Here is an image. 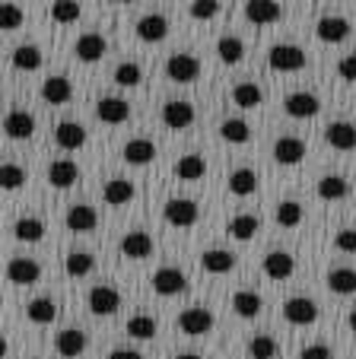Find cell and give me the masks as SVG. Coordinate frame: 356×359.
Segmentation results:
<instances>
[{
    "label": "cell",
    "mask_w": 356,
    "mask_h": 359,
    "mask_svg": "<svg viewBox=\"0 0 356 359\" xmlns=\"http://www.w3.org/2000/svg\"><path fill=\"white\" fill-rule=\"evenodd\" d=\"M216 55H220L223 64H239L245 57V41L239 35H223L216 41Z\"/></svg>",
    "instance_id": "e575fe53"
},
{
    "label": "cell",
    "mask_w": 356,
    "mask_h": 359,
    "mask_svg": "<svg viewBox=\"0 0 356 359\" xmlns=\"http://www.w3.org/2000/svg\"><path fill=\"white\" fill-rule=\"evenodd\" d=\"M39 277H41L39 261H32V258H10V264H7V280H10V283L32 286V283H39Z\"/></svg>",
    "instance_id": "9c48e42d"
},
{
    "label": "cell",
    "mask_w": 356,
    "mask_h": 359,
    "mask_svg": "<svg viewBox=\"0 0 356 359\" xmlns=\"http://www.w3.org/2000/svg\"><path fill=\"white\" fill-rule=\"evenodd\" d=\"M347 327H350V331H353V334H356V309H353V312H350V315H347Z\"/></svg>",
    "instance_id": "11a10c76"
},
{
    "label": "cell",
    "mask_w": 356,
    "mask_h": 359,
    "mask_svg": "<svg viewBox=\"0 0 356 359\" xmlns=\"http://www.w3.org/2000/svg\"><path fill=\"white\" fill-rule=\"evenodd\" d=\"M229 191L235 197H251L258 191V172L255 169H235L229 175Z\"/></svg>",
    "instance_id": "1f68e13d"
},
{
    "label": "cell",
    "mask_w": 356,
    "mask_h": 359,
    "mask_svg": "<svg viewBox=\"0 0 356 359\" xmlns=\"http://www.w3.org/2000/svg\"><path fill=\"white\" fill-rule=\"evenodd\" d=\"M274 159L280 165H299L305 159V143L299 137H280L274 143Z\"/></svg>",
    "instance_id": "2e32d148"
},
{
    "label": "cell",
    "mask_w": 356,
    "mask_h": 359,
    "mask_svg": "<svg viewBox=\"0 0 356 359\" xmlns=\"http://www.w3.org/2000/svg\"><path fill=\"white\" fill-rule=\"evenodd\" d=\"M108 359H143L137 350H112V356Z\"/></svg>",
    "instance_id": "db71d44e"
},
{
    "label": "cell",
    "mask_w": 356,
    "mask_h": 359,
    "mask_svg": "<svg viewBox=\"0 0 356 359\" xmlns=\"http://www.w3.org/2000/svg\"><path fill=\"white\" fill-rule=\"evenodd\" d=\"M112 4H131V0H112Z\"/></svg>",
    "instance_id": "6f0895ef"
},
{
    "label": "cell",
    "mask_w": 356,
    "mask_h": 359,
    "mask_svg": "<svg viewBox=\"0 0 356 359\" xmlns=\"http://www.w3.org/2000/svg\"><path fill=\"white\" fill-rule=\"evenodd\" d=\"M249 356L251 359H274L277 356V340L268 334H258L249 340Z\"/></svg>",
    "instance_id": "f6af8a7d"
},
{
    "label": "cell",
    "mask_w": 356,
    "mask_h": 359,
    "mask_svg": "<svg viewBox=\"0 0 356 359\" xmlns=\"http://www.w3.org/2000/svg\"><path fill=\"white\" fill-rule=\"evenodd\" d=\"M201 267L207 273H229L235 267V255L226 248H210L201 255Z\"/></svg>",
    "instance_id": "4316f807"
},
{
    "label": "cell",
    "mask_w": 356,
    "mask_h": 359,
    "mask_svg": "<svg viewBox=\"0 0 356 359\" xmlns=\"http://www.w3.org/2000/svg\"><path fill=\"white\" fill-rule=\"evenodd\" d=\"M150 251H153V238L147 236V232H128V236L121 238V255L131 261H143L150 258Z\"/></svg>",
    "instance_id": "cb8c5ba5"
},
{
    "label": "cell",
    "mask_w": 356,
    "mask_h": 359,
    "mask_svg": "<svg viewBox=\"0 0 356 359\" xmlns=\"http://www.w3.org/2000/svg\"><path fill=\"white\" fill-rule=\"evenodd\" d=\"M105 203L108 207H124V203L134 201V184L128 182V178H112V182L105 184Z\"/></svg>",
    "instance_id": "f546056e"
},
{
    "label": "cell",
    "mask_w": 356,
    "mask_h": 359,
    "mask_svg": "<svg viewBox=\"0 0 356 359\" xmlns=\"http://www.w3.org/2000/svg\"><path fill=\"white\" fill-rule=\"evenodd\" d=\"M166 76L172 83H195L201 76V61L195 55H172L166 61Z\"/></svg>",
    "instance_id": "8992f818"
},
{
    "label": "cell",
    "mask_w": 356,
    "mask_h": 359,
    "mask_svg": "<svg viewBox=\"0 0 356 359\" xmlns=\"http://www.w3.org/2000/svg\"><path fill=\"white\" fill-rule=\"evenodd\" d=\"M13 67L16 70H39L41 67V51L35 45H20L13 51Z\"/></svg>",
    "instance_id": "60d3db41"
},
{
    "label": "cell",
    "mask_w": 356,
    "mask_h": 359,
    "mask_svg": "<svg viewBox=\"0 0 356 359\" xmlns=\"http://www.w3.org/2000/svg\"><path fill=\"white\" fill-rule=\"evenodd\" d=\"M315 35L324 45H341L343 39H350V20H343V16H322L315 26Z\"/></svg>",
    "instance_id": "8fae6325"
},
{
    "label": "cell",
    "mask_w": 356,
    "mask_h": 359,
    "mask_svg": "<svg viewBox=\"0 0 356 359\" xmlns=\"http://www.w3.org/2000/svg\"><path fill=\"white\" fill-rule=\"evenodd\" d=\"M299 359H331V350L324 344H312L299 353Z\"/></svg>",
    "instance_id": "f5cc1de1"
},
{
    "label": "cell",
    "mask_w": 356,
    "mask_h": 359,
    "mask_svg": "<svg viewBox=\"0 0 356 359\" xmlns=\"http://www.w3.org/2000/svg\"><path fill=\"white\" fill-rule=\"evenodd\" d=\"M48 182H51L54 188H70V184L80 182V169H77V163H70V159H54V163L48 165Z\"/></svg>",
    "instance_id": "7402d4cb"
},
{
    "label": "cell",
    "mask_w": 356,
    "mask_h": 359,
    "mask_svg": "<svg viewBox=\"0 0 356 359\" xmlns=\"http://www.w3.org/2000/svg\"><path fill=\"white\" fill-rule=\"evenodd\" d=\"M261 267L270 280H289L293 271H296V258L289 255V251H270L268 258L261 261Z\"/></svg>",
    "instance_id": "9a60e30c"
},
{
    "label": "cell",
    "mask_w": 356,
    "mask_h": 359,
    "mask_svg": "<svg viewBox=\"0 0 356 359\" xmlns=\"http://www.w3.org/2000/svg\"><path fill=\"white\" fill-rule=\"evenodd\" d=\"M51 20L61 22V26L77 22L80 20V4H77V0H54L51 4Z\"/></svg>",
    "instance_id": "b9f144b4"
},
{
    "label": "cell",
    "mask_w": 356,
    "mask_h": 359,
    "mask_svg": "<svg viewBox=\"0 0 356 359\" xmlns=\"http://www.w3.org/2000/svg\"><path fill=\"white\" fill-rule=\"evenodd\" d=\"M188 13H191V20H197V22H210L220 13V0H195Z\"/></svg>",
    "instance_id": "c3c4849f"
},
{
    "label": "cell",
    "mask_w": 356,
    "mask_h": 359,
    "mask_svg": "<svg viewBox=\"0 0 356 359\" xmlns=\"http://www.w3.org/2000/svg\"><path fill=\"white\" fill-rule=\"evenodd\" d=\"M70 95H74V86H70L67 76H48L41 83V99L48 105H64V102H70Z\"/></svg>",
    "instance_id": "44dd1931"
},
{
    "label": "cell",
    "mask_w": 356,
    "mask_h": 359,
    "mask_svg": "<svg viewBox=\"0 0 356 359\" xmlns=\"http://www.w3.org/2000/svg\"><path fill=\"white\" fill-rule=\"evenodd\" d=\"M172 172H175V178L178 182H197V178H204V172H207V163H204L201 156H182L178 163L172 165Z\"/></svg>",
    "instance_id": "4dcf8cb0"
},
{
    "label": "cell",
    "mask_w": 356,
    "mask_h": 359,
    "mask_svg": "<svg viewBox=\"0 0 356 359\" xmlns=\"http://www.w3.org/2000/svg\"><path fill=\"white\" fill-rule=\"evenodd\" d=\"M258 226H261V219L251 217V213H242V217H232V219H229V236L239 238V242H249V238H255Z\"/></svg>",
    "instance_id": "74e56055"
},
{
    "label": "cell",
    "mask_w": 356,
    "mask_h": 359,
    "mask_svg": "<svg viewBox=\"0 0 356 359\" xmlns=\"http://www.w3.org/2000/svg\"><path fill=\"white\" fill-rule=\"evenodd\" d=\"M195 118H197L195 105H191V102H185V99H172V102H166V105H162V124H166V128H172V130L191 128V124H195Z\"/></svg>",
    "instance_id": "277c9868"
},
{
    "label": "cell",
    "mask_w": 356,
    "mask_h": 359,
    "mask_svg": "<svg viewBox=\"0 0 356 359\" xmlns=\"http://www.w3.org/2000/svg\"><path fill=\"white\" fill-rule=\"evenodd\" d=\"M334 248L343 255H356V229H341L334 238Z\"/></svg>",
    "instance_id": "f907efd6"
},
{
    "label": "cell",
    "mask_w": 356,
    "mask_h": 359,
    "mask_svg": "<svg viewBox=\"0 0 356 359\" xmlns=\"http://www.w3.org/2000/svg\"><path fill=\"white\" fill-rule=\"evenodd\" d=\"M54 140H58L61 149L74 153V149H80L83 143H86V128L77 124V121H61L58 128H54Z\"/></svg>",
    "instance_id": "e0dca14e"
},
{
    "label": "cell",
    "mask_w": 356,
    "mask_h": 359,
    "mask_svg": "<svg viewBox=\"0 0 356 359\" xmlns=\"http://www.w3.org/2000/svg\"><path fill=\"white\" fill-rule=\"evenodd\" d=\"M13 236L20 242H41L45 238V223L39 217H20L13 223Z\"/></svg>",
    "instance_id": "d590c367"
},
{
    "label": "cell",
    "mask_w": 356,
    "mask_h": 359,
    "mask_svg": "<svg viewBox=\"0 0 356 359\" xmlns=\"http://www.w3.org/2000/svg\"><path fill=\"white\" fill-rule=\"evenodd\" d=\"M54 346H58V353H61L64 359H74V356H80V353L86 350V334L77 331V327H67V331L58 334Z\"/></svg>",
    "instance_id": "484cf974"
},
{
    "label": "cell",
    "mask_w": 356,
    "mask_h": 359,
    "mask_svg": "<svg viewBox=\"0 0 356 359\" xmlns=\"http://www.w3.org/2000/svg\"><path fill=\"white\" fill-rule=\"evenodd\" d=\"M22 182H26V172H22V165L4 163V172H0V184H4V191H20Z\"/></svg>",
    "instance_id": "7dc6e473"
},
{
    "label": "cell",
    "mask_w": 356,
    "mask_h": 359,
    "mask_svg": "<svg viewBox=\"0 0 356 359\" xmlns=\"http://www.w3.org/2000/svg\"><path fill=\"white\" fill-rule=\"evenodd\" d=\"M74 51H77V57H80L83 64H95V61H102V57H105L108 45H105V39H102L99 32H86V35H80V39H77Z\"/></svg>",
    "instance_id": "4fadbf2b"
},
{
    "label": "cell",
    "mask_w": 356,
    "mask_h": 359,
    "mask_svg": "<svg viewBox=\"0 0 356 359\" xmlns=\"http://www.w3.org/2000/svg\"><path fill=\"white\" fill-rule=\"evenodd\" d=\"M277 223H280L283 229H293V226H299V223H303V203L283 201L280 207H277Z\"/></svg>",
    "instance_id": "ee69618b"
},
{
    "label": "cell",
    "mask_w": 356,
    "mask_h": 359,
    "mask_svg": "<svg viewBox=\"0 0 356 359\" xmlns=\"http://www.w3.org/2000/svg\"><path fill=\"white\" fill-rule=\"evenodd\" d=\"M337 74H341L343 80L356 83V55H347V57H341V64H337Z\"/></svg>",
    "instance_id": "816d5d0a"
},
{
    "label": "cell",
    "mask_w": 356,
    "mask_h": 359,
    "mask_svg": "<svg viewBox=\"0 0 356 359\" xmlns=\"http://www.w3.org/2000/svg\"><path fill=\"white\" fill-rule=\"evenodd\" d=\"M283 109H286L289 118H315L322 111V102L312 93H289L286 102H283Z\"/></svg>",
    "instance_id": "7c38bea8"
},
{
    "label": "cell",
    "mask_w": 356,
    "mask_h": 359,
    "mask_svg": "<svg viewBox=\"0 0 356 359\" xmlns=\"http://www.w3.org/2000/svg\"><path fill=\"white\" fill-rule=\"evenodd\" d=\"M178 327H182V334H188V337H201V334H207L210 327H213V315H210L207 309H201V305L185 309V312L178 315Z\"/></svg>",
    "instance_id": "ba28073f"
},
{
    "label": "cell",
    "mask_w": 356,
    "mask_h": 359,
    "mask_svg": "<svg viewBox=\"0 0 356 359\" xmlns=\"http://www.w3.org/2000/svg\"><path fill=\"white\" fill-rule=\"evenodd\" d=\"M162 217H166V223L175 226V229H191V226L201 219V210H197L195 201H185V197H172V201L162 207Z\"/></svg>",
    "instance_id": "7a4b0ae2"
},
{
    "label": "cell",
    "mask_w": 356,
    "mask_h": 359,
    "mask_svg": "<svg viewBox=\"0 0 356 359\" xmlns=\"http://www.w3.org/2000/svg\"><path fill=\"white\" fill-rule=\"evenodd\" d=\"M324 140H328L334 149H343V153H347V149L356 147V128L350 121H334L324 128Z\"/></svg>",
    "instance_id": "603a6c76"
},
{
    "label": "cell",
    "mask_w": 356,
    "mask_h": 359,
    "mask_svg": "<svg viewBox=\"0 0 356 359\" xmlns=\"http://www.w3.org/2000/svg\"><path fill=\"white\" fill-rule=\"evenodd\" d=\"M283 318L296 327H309L318 321V305L305 296H293V299H286V305H283Z\"/></svg>",
    "instance_id": "3957f363"
},
{
    "label": "cell",
    "mask_w": 356,
    "mask_h": 359,
    "mask_svg": "<svg viewBox=\"0 0 356 359\" xmlns=\"http://www.w3.org/2000/svg\"><path fill=\"white\" fill-rule=\"evenodd\" d=\"M220 137L226 143H249L251 140V124L242 121V118H229V121L220 124Z\"/></svg>",
    "instance_id": "8d00e7d4"
},
{
    "label": "cell",
    "mask_w": 356,
    "mask_h": 359,
    "mask_svg": "<svg viewBox=\"0 0 356 359\" xmlns=\"http://www.w3.org/2000/svg\"><path fill=\"white\" fill-rule=\"evenodd\" d=\"M124 163L131 165H150L156 159V147L153 140H143V137H137V140H128L124 143Z\"/></svg>",
    "instance_id": "d4e9b609"
},
{
    "label": "cell",
    "mask_w": 356,
    "mask_h": 359,
    "mask_svg": "<svg viewBox=\"0 0 356 359\" xmlns=\"http://www.w3.org/2000/svg\"><path fill=\"white\" fill-rule=\"evenodd\" d=\"M169 35V20L162 13H147L137 20V39L140 41H162Z\"/></svg>",
    "instance_id": "d6986e66"
},
{
    "label": "cell",
    "mask_w": 356,
    "mask_h": 359,
    "mask_svg": "<svg viewBox=\"0 0 356 359\" xmlns=\"http://www.w3.org/2000/svg\"><path fill=\"white\" fill-rule=\"evenodd\" d=\"M128 334L134 340H150L156 337V318H150V315H134V318L128 321Z\"/></svg>",
    "instance_id": "bcb514c9"
},
{
    "label": "cell",
    "mask_w": 356,
    "mask_h": 359,
    "mask_svg": "<svg viewBox=\"0 0 356 359\" xmlns=\"http://www.w3.org/2000/svg\"><path fill=\"white\" fill-rule=\"evenodd\" d=\"M232 309H235V315H239V318H258V315H261V309H264V302H261V296H258V292L239 290L232 296Z\"/></svg>",
    "instance_id": "f1b7e54d"
},
{
    "label": "cell",
    "mask_w": 356,
    "mask_h": 359,
    "mask_svg": "<svg viewBox=\"0 0 356 359\" xmlns=\"http://www.w3.org/2000/svg\"><path fill=\"white\" fill-rule=\"evenodd\" d=\"M64 223H67L70 232H93L99 226V213L93 207H86V203H74L67 210V217H64Z\"/></svg>",
    "instance_id": "ac0fdd59"
},
{
    "label": "cell",
    "mask_w": 356,
    "mask_h": 359,
    "mask_svg": "<svg viewBox=\"0 0 356 359\" xmlns=\"http://www.w3.org/2000/svg\"><path fill=\"white\" fill-rule=\"evenodd\" d=\"M22 20H26V16H22V10L16 7V4H4V29H7V32L20 29Z\"/></svg>",
    "instance_id": "681fc988"
},
{
    "label": "cell",
    "mask_w": 356,
    "mask_h": 359,
    "mask_svg": "<svg viewBox=\"0 0 356 359\" xmlns=\"http://www.w3.org/2000/svg\"><path fill=\"white\" fill-rule=\"evenodd\" d=\"M95 115L105 124H124L131 118V105L124 99H118V95H105V99H99V105H95Z\"/></svg>",
    "instance_id": "5bb4252c"
},
{
    "label": "cell",
    "mask_w": 356,
    "mask_h": 359,
    "mask_svg": "<svg viewBox=\"0 0 356 359\" xmlns=\"http://www.w3.org/2000/svg\"><path fill=\"white\" fill-rule=\"evenodd\" d=\"M86 302H89V312L105 318V315H114L121 309V292L114 290V286H93Z\"/></svg>",
    "instance_id": "5b68a950"
},
{
    "label": "cell",
    "mask_w": 356,
    "mask_h": 359,
    "mask_svg": "<svg viewBox=\"0 0 356 359\" xmlns=\"http://www.w3.org/2000/svg\"><path fill=\"white\" fill-rule=\"evenodd\" d=\"M328 286L337 296H353L356 292V271L353 267H334L328 273Z\"/></svg>",
    "instance_id": "d6a6232c"
},
{
    "label": "cell",
    "mask_w": 356,
    "mask_h": 359,
    "mask_svg": "<svg viewBox=\"0 0 356 359\" xmlns=\"http://www.w3.org/2000/svg\"><path fill=\"white\" fill-rule=\"evenodd\" d=\"M93 267H95V258L89 251H74V255H67V261H64V271H67V277H74V280L93 273Z\"/></svg>",
    "instance_id": "f35d334b"
},
{
    "label": "cell",
    "mask_w": 356,
    "mask_h": 359,
    "mask_svg": "<svg viewBox=\"0 0 356 359\" xmlns=\"http://www.w3.org/2000/svg\"><path fill=\"white\" fill-rule=\"evenodd\" d=\"M305 51L299 45H274L268 55V64L270 70H277V74H299V70L305 67Z\"/></svg>",
    "instance_id": "6da1fadb"
},
{
    "label": "cell",
    "mask_w": 356,
    "mask_h": 359,
    "mask_svg": "<svg viewBox=\"0 0 356 359\" xmlns=\"http://www.w3.org/2000/svg\"><path fill=\"white\" fill-rule=\"evenodd\" d=\"M315 191H318L322 201L334 203V201H343V197L350 194V184H347V178H341V175H324Z\"/></svg>",
    "instance_id": "836d02e7"
},
{
    "label": "cell",
    "mask_w": 356,
    "mask_h": 359,
    "mask_svg": "<svg viewBox=\"0 0 356 359\" xmlns=\"http://www.w3.org/2000/svg\"><path fill=\"white\" fill-rule=\"evenodd\" d=\"M26 315H29L32 325H51V321L58 318V302L48 299V296H39L26 305Z\"/></svg>",
    "instance_id": "83f0119b"
},
{
    "label": "cell",
    "mask_w": 356,
    "mask_h": 359,
    "mask_svg": "<svg viewBox=\"0 0 356 359\" xmlns=\"http://www.w3.org/2000/svg\"><path fill=\"white\" fill-rule=\"evenodd\" d=\"M232 102L239 109H258L264 102V93L258 89V83H239V86L232 89Z\"/></svg>",
    "instance_id": "ab89813d"
},
{
    "label": "cell",
    "mask_w": 356,
    "mask_h": 359,
    "mask_svg": "<svg viewBox=\"0 0 356 359\" xmlns=\"http://www.w3.org/2000/svg\"><path fill=\"white\" fill-rule=\"evenodd\" d=\"M150 286H153L159 296H178L188 286V277H185L178 267H159V271L150 277Z\"/></svg>",
    "instance_id": "52a82bcc"
},
{
    "label": "cell",
    "mask_w": 356,
    "mask_h": 359,
    "mask_svg": "<svg viewBox=\"0 0 356 359\" xmlns=\"http://www.w3.org/2000/svg\"><path fill=\"white\" fill-rule=\"evenodd\" d=\"M140 80H143L140 64L124 61V64H118V67H114V83H118V86L131 89V86H140Z\"/></svg>",
    "instance_id": "7bdbcfd3"
},
{
    "label": "cell",
    "mask_w": 356,
    "mask_h": 359,
    "mask_svg": "<svg viewBox=\"0 0 356 359\" xmlns=\"http://www.w3.org/2000/svg\"><path fill=\"white\" fill-rule=\"evenodd\" d=\"M245 16H249V22H255V26H270V22H280L283 7L277 0H249V4H245Z\"/></svg>",
    "instance_id": "30bf717a"
},
{
    "label": "cell",
    "mask_w": 356,
    "mask_h": 359,
    "mask_svg": "<svg viewBox=\"0 0 356 359\" xmlns=\"http://www.w3.org/2000/svg\"><path fill=\"white\" fill-rule=\"evenodd\" d=\"M175 359H204V356H197V353H182V356H175Z\"/></svg>",
    "instance_id": "9f6ffc18"
},
{
    "label": "cell",
    "mask_w": 356,
    "mask_h": 359,
    "mask_svg": "<svg viewBox=\"0 0 356 359\" xmlns=\"http://www.w3.org/2000/svg\"><path fill=\"white\" fill-rule=\"evenodd\" d=\"M4 130H7L10 140H29V137L35 134V118L29 115V111L13 109L7 115V121H4Z\"/></svg>",
    "instance_id": "ffe728a7"
}]
</instances>
